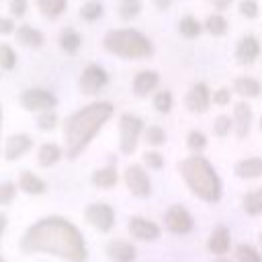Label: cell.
Segmentation results:
<instances>
[{
	"label": "cell",
	"instance_id": "obj_13",
	"mask_svg": "<svg viewBox=\"0 0 262 262\" xmlns=\"http://www.w3.org/2000/svg\"><path fill=\"white\" fill-rule=\"evenodd\" d=\"M260 51H262L260 41H258L254 35H244V37L237 41L235 57H237V61H239V63L250 66V63H254V61L260 57Z\"/></svg>",
	"mask_w": 262,
	"mask_h": 262
},
{
	"label": "cell",
	"instance_id": "obj_21",
	"mask_svg": "<svg viewBox=\"0 0 262 262\" xmlns=\"http://www.w3.org/2000/svg\"><path fill=\"white\" fill-rule=\"evenodd\" d=\"M16 41H18L20 45L39 47V45H43V35H41V31L29 27V25H23V27L16 29Z\"/></svg>",
	"mask_w": 262,
	"mask_h": 262
},
{
	"label": "cell",
	"instance_id": "obj_27",
	"mask_svg": "<svg viewBox=\"0 0 262 262\" xmlns=\"http://www.w3.org/2000/svg\"><path fill=\"white\" fill-rule=\"evenodd\" d=\"M66 4H68V0H37L39 10L47 18H57L66 10Z\"/></svg>",
	"mask_w": 262,
	"mask_h": 262
},
{
	"label": "cell",
	"instance_id": "obj_26",
	"mask_svg": "<svg viewBox=\"0 0 262 262\" xmlns=\"http://www.w3.org/2000/svg\"><path fill=\"white\" fill-rule=\"evenodd\" d=\"M80 43H82V39H80V35H78L74 29H63V31H61V35H59V45H61V49H63L66 53L74 55V53L78 51Z\"/></svg>",
	"mask_w": 262,
	"mask_h": 262
},
{
	"label": "cell",
	"instance_id": "obj_19",
	"mask_svg": "<svg viewBox=\"0 0 262 262\" xmlns=\"http://www.w3.org/2000/svg\"><path fill=\"white\" fill-rule=\"evenodd\" d=\"M235 176L239 178H260L262 176V158H246L235 164Z\"/></svg>",
	"mask_w": 262,
	"mask_h": 262
},
{
	"label": "cell",
	"instance_id": "obj_47",
	"mask_svg": "<svg viewBox=\"0 0 262 262\" xmlns=\"http://www.w3.org/2000/svg\"><path fill=\"white\" fill-rule=\"evenodd\" d=\"M4 227H6V217L0 213V235H2V231H4Z\"/></svg>",
	"mask_w": 262,
	"mask_h": 262
},
{
	"label": "cell",
	"instance_id": "obj_29",
	"mask_svg": "<svg viewBox=\"0 0 262 262\" xmlns=\"http://www.w3.org/2000/svg\"><path fill=\"white\" fill-rule=\"evenodd\" d=\"M205 29L211 33V35H215V37H221V35H225L227 33V18L223 16V14H211V16H207V20H205Z\"/></svg>",
	"mask_w": 262,
	"mask_h": 262
},
{
	"label": "cell",
	"instance_id": "obj_16",
	"mask_svg": "<svg viewBox=\"0 0 262 262\" xmlns=\"http://www.w3.org/2000/svg\"><path fill=\"white\" fill-rule=\"evenodd\" d=\"M229 246H231L229 229H227L225 225H217V227L211 231L209 242H207L209 252H211V254H217V256H223V254H227Z\"/></svg>",
	"mask_w": 262,
	"mask_h": 262
},
{
	"label": "cell",
	"instance_id": "obj_4",
	"mask_svg": "<svg viewBox=\"0 0 262 262\" xmlns=\"http://www.w3.org/2000/svg\"><path fill=\"white\" fill-rule=\"evenodd\" d=\"M102 45L108 53L123 59H145L154 55L151 41L137 29H113L104 35Z\"/></svg>",
	"mask_w": 262,
	"mask_h": 262
},
{
	"label": "cell",
	"instance_id": "obj_34",
	"mask_svg": "<svg viewBox=\"0 0 262 262\" xmlns=\"http://www.w3.org/2000/svg\"><path fill=\"white\" fill-rule=\"evenodd\" d=\"M143 135H145V141H147L149 145H162V143L166 141V133H164V129L158 127V125L147 127V129L143 131Z\"/></svg>",
	"mask_w": 262,
	"mask_h": 262
},
{
	"label": "cell",
	"instance_id": "obj_40",
	"mask_svg": "<svg viewBox=\"0 0 262 262\" xmlns=\"http://www.w3.org/2000/svg\"><path fill=\"white\" fill-rule=\"evenodd\" d=\"M16 194V186L12 182H2L0 184V205H8Z\"/></svg>",
	"mask_w": 262,
	"mask_h": 262
},
{
	"label": "cell",
	"instance_id": "obj_25",
	"mask_svg": "<svg viewBox=\"0 0 262 262\" xmlns=\"http://www.w3.org/2000/svg\"><path fill=\"white\" fill-rule=\"evenodd\" d=\"M242 207L248 215H260L262 213V188H256L252 192H248L242 201Z\"/></svg>",
	"mask_w": 262,
	"mask_h": 262
},
{
	"label": "cell",
	"instance_id": "obj_9",
	"mask_svg": "<svg viewBox=\"0 0 262 262\" xmlns=\"http://www.w3.org/2000/svg\"><path fill=\"white\" fill-rule=\"evenodd\" d=\"M106 84H108V74L104 68L96 66V63H90L80 76V90L88 96L98 94Z\"/></svg>",
	"mask_w": 262,
	"mask_h": 262
},
{
	"label": "cell",
	"instance_id": "obj_8",
	"mask_svg": "<svg viewBox=\"0 0 262 262\" xmlns=\"http://www.w3.org/2000/svg\"><path fill=\"white\" fill-rule=\"evenodd\" d=\"M164 221H166V227H168L174 235H186V233H190L192 227H194L192 215H190L182 205H172V207L166 211Z\"/></svg>",
	"mask_w": 262,
	"mask_h": 262
},
{
	"label": "cell",
	"instance_id": "obj_3",
	"mask_svg": "<svg viewBox=\"0 0 262 262\" xmlns=\"http://www.w3.org/2000/svg\"><path fill=\"white\" fill-rule=\"evenodd\" d=\"M178 172L184 178L186 186L205 203H217L221 199V180L213 168V164L194 154L178 162Z\"/></svg>",
	"mask_w": 262,
	"mask_h": 262
},
{
	"label": "cell",
	"instance_id": "obj_1",
	"mask_svg": "<svg viewBox=\"0 0 262 262\" xmlns=\"http://www.w3.org/2000/svg\"><path fill=\"white\" fill-rule=\"evenodd\" d=\"M20 250L25 254H51L68 262L88 260L82 231L63 217H45L33 223L20 239Z\"/></svg>",
	"mask_w": 262,
	"mask_h": 262
},
{
	"label": "cell",
	"instance_id": "obj_6",
	"mask_svg": "<svg viewBox=\"0 0 262 262\" xmlns=\"http://www.w3.org/2000/svg\"><path fill=\"white\" fill-rule=\"evenodd\" d=\"M123 178H125V184H127V188H129V192L133 196H137V199L149 196V192H151V180H149L147 172L139 164L127 166Z\"/></svg>",
	"mask_w": 262,
	"mask_h": 262
},
{
	"label": "cell",
	"instance_id": "obj_49",
	"mask_svg": "<svg viewBox=\"0 0 262 262\" xmlns=\"http://www.w3.org/2000/svg\"><path fill=\"white\" fill-rule=\"evenodd\" d=\"M260 131H262V119H260Z\"/></svg>",
	"mask_w": 262,
	"mask_h": 262
},
{
	"label": "cell",
	"instance_id": "obj_10",
	"mask_svg": "<svg viewBox=\"0 0 262 262\" xmlns=\"http://www.w3.org/2000/svg\"><path fill=\"white\" fill-rule=\"evenodd\" d=\"M20 104L29 111H49L57 104V98L43 88H29L20 94Z\"/></svg>",
	"mask_w": 262,
	"mask_h": 262
},
{
	"label": "cell",
	"instance_id": "obj_32",
	"mask_svg": "<svg viewBox=\"0 0 262 262\" xmlns=\"http://www.w3.org/2000/svg\"><path fill=\"white\" fill-rule=\"evenodd\" d=\"M139 12H141V2L139 0H121V4H119V16L121 18L131 20Z\"/></svg>",
	"mask_w": 262,
	"mask_h": 262
},
{
	"label": "cell",
	"instance_id": "obj_38",
	"mask_svg": "<svg viewBox=\"0 0 262 262\" xmlns=\"http://www.w3.org/2000/svg\"><path fill=\"white\" fill-rule=\"evenodd\" d=\"M258 10L260 8H258V2L256 0H239V14L242 16L254 20L258 16Z\"/></svg>",
	"mask_w": 262,
	"mask_h": 262
},
{
	"label": "cell",
	"instance_id": "obj_15",
	"mask_svg": "<svg viewBox=\"0 0 262 262\" xmlns=\"http://www.w3.org/2000/svg\"><path fill=\"white\" fill-rule=\"evenodd\" d=\"M160 84V76L154 70H141L133 78V92L137 96H147L151 90H156Z\"/></svg>",
	"mask_w": 262,
	"mask_h": 262
},
{
	"label": "cell",
	"instance_id": "obj_14",
	"mask_svg": "<svg viewBox=\"0 0 262 262\" xmlns=\"http://www.w3.org/2000/svg\"><path fill=\"white\" fill-rule=\"evenodd\" d=\"M106 256H108L111 262H133L135 256H137V252H135V246L131 242L113 239L106 246Z\"/></svg>",
	"mask_w": 262,
	"mask_h": 262
},
{
	"label": "cell",
	"instance_id": "obj_37",
	"mask_svg": "<svg viewBox=\"0 0 262 262\" xmlns=\"http://www.w3.org/2000/svg\"><path fill=\"white\" fill-rule=\"evenodd\" d=\"M0 66L4 70H12L16 66V55L12 51V47L8 45H0Z\"/></svg>",
	"mask_w": 262,
	"mask_h": 262
},
{
	"label": "cell",
	"instance_id": "obj_44",
	"mask_svg": "<svg viewBox=\"0 0 262 262\" xmlns=\"http://www.w3.org/2000/svg\"><path fill=\"white\" fill-rule=\"evenodd\" d=\"M12 29H14V23H12L10 18L0 16V35H8Z\"/></svg>",
	"mask_w": 262,
	"mask_h": 262
},
{
	"label": "cell",
	"instance_id": "obj_7",
	"mask_svg": "<svg viewBox=\"0 0 262 262\" xmlns=\"http://www.w3.org/2000/svg\"><path fill=\"white\" fill-rule=\"evenodd\" d=\"M84 217H86V221L92 227H96L102 233L111 231L113 225H115V211L106 203H92V205H88L86 211H84Z\"/></svg>",
	"mask_w": 262,
	"mask_h": 262
},
{
	"label": "cell",
	"instance_id": "obj_41",
	"mask_svg": "<svg viewBox=\"0 0 262 262\" xmlns=\"http://www.w3.org/2000/svg\"><path fill=\"white\" fill-rule=\"evenodd\" d=\"M143 162H145L149 168H154V170H160V168L164 166V158H162V154H158V151H145V154H143Z\"/></svg>",
	"mask_w": 262,
	"mask_h": 262
},
{
	"label": "cell",
	"instance_id": "obj_31",
	"mask_svg": "<svg viewBox=\"0 0 262 262\" xmlns=\"http://www.w3.org/2000/svg\"><path fill=\"white\" fill-rule=\"evenodd\" d=\"M80 16H82L84 20H88V23L98 20V18L102 16V4H100L98 0H88V2L80 8Z\"/></svg>",
	"mask_w": 262,
	"mask_h": 262
},
{
	"label": "cell",
	"instance_id": "obj_51",
	"mask_svg": "<svg viewBox=\"0 0 262 262\" xmlns=\"http://www.w3.org/2000/svg\"><path fill=\"white\" fill-rule=\"evenodd\" d=\"M0 262H4V258H2V256H0Z\"/></svg>",
	"mask_w": 262,
	"mask_h": 262
},
{
	"label": "cell",
	"instance_id": "obj_45",
	"mask_svg": "<svg viewBox=\"0 0 262 262\" xmlns=\"http://www.w3.org/2000/svg\"><path fill=\"white\" fill-rule=\"evenodd\" d=\"M231 2H233V0H213V6H215L217 10H225V8H229Z\"/></svg>",
	"mask_w": 262,
	"mask_h": 262
},
{
	"label": "cell",
	"instance_id": "obj_12",
	"mask_svg": "<svg viewBox=\"0 0 262 262\" xmlns=\"http://www.w3.org/2000/svg\"><path fill=\"white\" fill-rule=\"evenodd\" d=\"M127 229H129L131 237H135L139 242H154L162 233L160 227L154 221L145 219V217H131L129 223H127Z\"/></svg>",
	"mask_w": 262,
	"mask_h": 262
},
{
	"label": "cell",
	"instance_id": "obj_22",
	"mask_svg": "<svg viewBox=\"0 0 262 262\" xmlns=\"http://www.w3.org/2000/svg\"><path fill=\"white\" fill-rule=\"evenodd\" d=\"M18 184H20V188L27 194H41V192H45V182L39 176H35L33 172H23L20 178H18Z\"/></svg>",
	"mask_w": 262,
	"mask_h": 262
},
{
	"label": "cell",
	"instance_id": "obj_18",
	"mask_svg": "<svg viewBox=\"0 0 262 262\" xmlns=\"http://www.w3.org/2000/svg\"><path fill=\"white\" fill-rule=\"evenodd\" d=\"M31 147H33V139H31L29 135H25V133H18V135L8 137L4 156H6V160H16V158H20L23 154H27Z\"/></svg>",
	"mask_w": 262,
	"mask_h": 262
},
{
	"label": "cell",
	"instance_id": "obj_20",
	"mask_svg": "<svg viewBox=\"0 0 262 262\" xmlns=\"http://www.w3.org/2000/svg\"><path fill=\"white\" fill-rule=\"evenodd\" d=\"M233 90H235L239 96L254 98V96H258V94L262 92V84H260L256 78H252V76H239V78H235V82H233Z\"/></svg>",
	"mask_w": 262,
	"mask_h": 262
},
{
	"label": "cell",
	"instance_id": "obj_24",
	"mask_svg": "<svg viewBox=\"0 0 262 262\" xmlns=\"http://www.w3.org/2000/svg\"><path fill=\"white\" fill-rule=\"evenodd\" d=\"M201 23L194 18V16H182L180 20H178V33L184 37V39H194V37H199L201 35Z\"/></svg>",
	"mask_w": 262,
	"mask_h": 262
},
{
	"label": "cell",
	"instance_id": "obj_42",
	"mask_svg": "<svg viewBox=\"0 0 262 262\" xmlns=\"http://www.w3.org/2000/svg\"><path fill=\"white\" fill-rule=\"evenodd\" d=\"M229 96H231L229 88H219V90H215V92H213V102H215V104H219V106H223V104H227V102H229Z\"/></svg>",
	"mask_w": 262,
	"mask_h": 262
},
{
	"label": "cell",
	"instance_id": "obj_43",
	"mask_svg": "<svg viewBox=\"0 0 262 262\" xmlns=\"http://www.w3.org/2000/svg\"><path fill=\"white\" fill-rule=\"evenodd\" d=\"M25 10H27V0H12L10 2V12L14 16H23Z\"/></svg>",
	"mask_w": 262,
	"mask_h": 262
},
{
	"label": "cell",
	"instance_id": "obj_30",
	"mask_svg": "<svg viewBox=\"0 0 262 262\" xmlns=\"http://www.w3.org/2000/svg\"><path fill=\"white\" fill-rule=\"evenodd\" d=\"M235 258H237V262H262L260 252L250 244H239L235 248Z\"/></svg>",
	"mask_w": 262,
	"mask_h": 262
},
{
	"label": "cell",
	"instance_id": "obj_28",
	"mask_svg": "<svg viewBox=\"0 0 262 262\" xmlns=\"http://www.w3.org/2000/svg\"><path fill=\"white\" fill-rule=\"evenodd\" d=\"M61 158V149L55 143H43L39 149V164L41 166H53L57 160Z\"/></svg>",
	"mask_w": 262,
	"mask_h": 262
},
{
	"label": "cell",
	"instance_id": "obj_39",
	"mask_svg": "<svg viewBox=\"0 0 262 262\" xmlns=\"http://www.w3.org/2000/svg\"><path fill=\"white\" fill-rule=\"evenodd\" d=\"M37 125H39V129H43V131H51V129L57 125V115L51 113V111H45L43 115L37 117Z\"/></svg>",
	"mask_w": 262,
	"mask_h": 262
},
{
	"label": "cell",
	"instance_id": "obj_11",
	"mask_svg": "<svg viewBox=\"0 0 262 262\" xmlns=\"http://www.w3.org/2000/svg\"><path fill=\"white\" fill-rule=\"evenodd\" d=\"M184 104L192 113H205L211 106V92H209L207 84H203V82L192 84L184 96Z\"/></svg>",
	"mask_w": 262,
	"mask_h": 262
},
{
	"label": "cell",
	"instance_id": "obj_46",
	"mask_svg": "<svg viewBox=\"0 0 262 262\" xmlns=\"http://www.w3.org/2000/svg\"><path fill=\"white\" fill-rule=\"evenodd\" d=\"M154 4L160 8V10H166V8H170V4H172V0H154Z\"/></svg>",
	"mask_w": 262,
	"mask_h": 262
},
{
	"label": "cell",
	"instance_id": "obj_33",
	"mask_svg": "<svg viewBox=\"0 0 262 262\" xmlns=\"http://www.w3.org/2000/svg\"><path fill=\"white\" fill-rule=\"evenodd\" d=\"M172 104H174V98H172V92L170 90L156 92V96H154V108L158 113H168L172 108Z\"/></svg>",
	"mask_w": 262,
	"mask_h": 262
},
{
	"label": "cell",
	"instance_id": "obj_50",
	"mask_svg": "<svg viewBox=\"0 0 262 262\" xmlns=\"http://www.w3.org/2000/svg\"><path fill=\"white\" fill-rule=\"evenodd\" d=\"M260 242H262V231H260Z\"/></svg>",
	"mask_w": 262,
	"mask_h": 262
},
{
	"label": "cell",
	"instance_id": "obj_36",
	"mask_svg": "<svg viewBox=\"0 0 262 262\" xmlns=\"http://www.w3.org/2000/svg\"><path fill=\"white\" fill-rule=\"evenodd\" d=\"M186 145L192 149V151H201L207 147V137L201 133V131H190L188 137H186Z\"/></svg>",
	"mask_w": 262,
	"mask_h": 262
},
{
	"label": "cell",
	"instance_id": "obj_48",
	"mask_svg": "<svg viewBox=\"0 0 262 262\" xmlns=\"http://www.w3.org/2000/svg\"><path fill=\"white\" fill-rule=\"evenodd\" d=\"M215 262H229V260H225V258H219V260H215Z\"/></svg>",
	"mask_w": 262,
	"mask_h": 262
},
{
	"label": "cell",
	"instance_id": "obj_23",
	"mask_svg": "<svg viewBox=\"0 0 262 262\" xmlns=\"http://www.w3.org/2000/svg\"><path fill=\"white\" fill-rule=\"evenodd\" d=\"M92 184L98 186V188H111L117 184V170L113 166H106V168H100L92 174Z\"/></svg>",
	"mask_w": 262,
	"mask_h": 262
},
{
	"label": "cell",
	"instance_id": "obj_5",
	"mask_svg": "<svg viewBox=\"0 0 262 262\" xmlns=\"http://www.w3.org/2000/svg\"><path fill=\"white\" fill-rule=\"evenodd\" d=\"M145 131L143 121L135 115H121L119 119V147L123 154H133L139 141V135Z\"/></svg>",
	"mask_w": 262,
	"mask_h": 262
},
{
	"label": "cell",
	"instance_id": "obj_2",
	"mask_svg": "<svg viewBox=\"0 0 262 262\" xmlns=\"http://www.w3.org/2000/svg\"><path fill=\"white\" fill-rule=\"evenodd\" d=\"M111 117H113V104L104 100L90 102L80 111L72 113L63 123L66 156L70 160L78 158Z\"/></svg>",
	"mask_w": 262,
	"mask_h": 262
},
{
	"label": "cell",
	"instance_id": "obj_17",
	"mask_svg": "<svg viewBox=\"0 0 262 262\" xmlns=\"http://www.w3.org/2000/svg\"><path fill=\"white\" fill-rule=\"evenodd\" d=\"M233 127H235V133L237 137H246L248 131H250V125H252V106L248 102H237L233 106Z\"/></svg>",
	"mask_w": 262,
	"mask_h": 262
},
{
	"label": "cell",
	"instance_id": "obj_35",
	"mask_svg": "<svg viewBox=\"0 0 262 262\" xmlns=\"http://www.w3.org/2000/svg\"><path fill=\"white\" fill-rule=\"evenodd\" d=\"M231 127H233V121H231L227 115H219V117L215 119V123H213V131H215L217 137H225Z\"/></svg>",
	"mask_w": 262,
	"mask_h": 262
}]
</instances>
